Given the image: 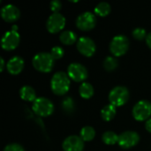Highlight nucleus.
<instances>
[{
  "label": "nucleus",
  "mask_w": 151,
  "mask_h": 151,
  "mask_svg": "<svg viewBox=\"0 0 151 151\" xmlns=\"http://www.w3.org/2000/svg\"><path fill=\"white\" fill-rule=\"evenodd\" d=\"M1 17L6 22H14L19 19L20 11L13 4H7L1 9Z\"/></svg>",
  "instance_id": "obj_14"
},
{
  "label": "nucleus",
  "mask_w": 151,
  "mask_h": 151,
  "mask_svg": "<svg viewBox=\"0 0 151 151\" xmlns=\"http://www.w3.org/2000/svg\"><path fill=\"white\" fill-rule=\"evenodd\" d=\"M65 18L61 13H52L46 21V28L50 34H57L65 27Z\"/></svg>",
  "instance_id": "obj_8"
},
{
  "label": "nucleus",
  "mask_w": 151,
  "mask_h": 151,
  "mask_svg": "<svg viewBox=\"0 0 151 151\" xmlns=\"http://www.w3.org/2000/svg\"><path fill=\"white\" fill-rule=\"evenodd\" d=\"M33 111L40 117H49L54 111L53 103L46 97H38L33 103Z\"/></svg>",
  "instance_id": "obj_5"
},
{
  "label": "nucleus",
  "mask_w": 151,
  "mask_h": 151,
  "mask_svg": "<svg viewBox=\"0 0 151 151\" xmlns=\"http://www.w3.org/2000/svg\"><path fill=\"white\" fill-rule=\"evenodd\" d=\"M77 49L81 55L87 58H90L96 53V45L91 38L88 36H82L78 39Z\"/></svg>",
  "instance_id": "obj_11"
},
{
  "label": "nucleus",
  "mask_w": 151,
  "mask_h": 151,
  "mask_svg": "<svg viewBox=\"0 0 151 151\" xmlns=\"http://www.w3.org/2000/svg\"><path fill=\"white\" fill-rule=\"evenodd\" d=\"M145 127H146V130H147L149 133H150L151 134V119H148V120L146 121V123H145Z\"/></svg>",
  "instance_id": "obj_29"
},
{
  "label": "nucleus",
  "mask_w": 151,
  "mask_h": 151,
  "mask_svg": "<svg viewBox=\"0 0 151 151\" xmlns=\"http://www.w3.org/2000/svg\"><path fill=\"white\" fill-rule=\"evenodd\" d=\"M96 136V130L89 126H86L81 128L80 132V137L82 139V141L85 142H91Z\"/></svg>",
  "instance_id": "obj_20"
},
{
  "label": "nucleus",
  "mask_w": 151,
  "mask_h": 151,
  "mask_svg": "<svg viewBox=\"0 0 151 151\" xmlns=\"http://www.w3.org/2000/svg\"><path fill=\"white\" fill-rule=\"evenodd\" d=\"M140 142V135L138 133L134 131H126L119 135V142L120 148L124 150L131 149L136 146Z\"/></svg>",
  "instance_id": "obj_12"
},
{
  "label": "nucleus",
  "mask_w": 151,
  "mask_h": 151,
  "mask_svg": "<svg viewBox=\"0 0 151 151\" xmlns=\"http://www.w3.org/2000/svg\"><path fill=\"white\" fill-rule=\"evenodd\" d=\"M0 59H1V64H0L1 65V68H0V70H1V72H3L4 70V67H6V64H5L4 59L3 58H1Z\"/></svg>",
  "instance_id": "obj_31"
},
{
  "label": "nucleus",
  "mask_w": 151,
  "mask_h": 151,
  "mask_svg": "<svg viewBox=\"0 0 151 151\" xmlns=\"http://www.w3.org/2000/svg\"><path fill=\"white\" fill-rule=\"evenodd\" d=\"M132 113L135 120L147 121L151 116V103L147 100L139 101L134 106Z\"/></svg>",
  "instance_id": "obj_6"
},
{
  "label": "nucleus",
  "mask_w": 151,
  "mask_h": 151,
  "mask_svg": "<svg viewBox=\"0 0 151 151\" xmlns=\"http://www.w3.org/2000/svg\"><path fill=\"white\" fill-rule=\"evenodd\" d=\"M104 68L107 71V72H112L114 71L118 65H119V62L117 60V58L113 56H109L107 57L104 60Z\"/></svg>",
  "instance_id": "obj_24"
},
{
  "label": "nucleus",
  "mask_w": 151,
  "mask_h": 151,
  "mask_svg": "<svg viewBox=\"0 0 151 151\" xmlns=\"http://www.w3.org/2000/svg\"><path fill=\"white\" fill-rule=\"evenodd\" d=\"M117 107H115L112 104H107L101 110V117L104 121H111L115 118L116 112H117Z\"/></svg>",
  "instance_id": "obj_18"
},
{
  "label": "nucleus",
  "mask_w": 151,
  "mask_h": 151,
  "mask_svg": "<svg viewBox=\"0 0 151 151\" xmlns=\"http://www.w3.org/2000/svg\"><path fill=\"white\" fill-rule=\"evenodd\" d=\"M61 108L66 114H73L75 111V103L72 97H66L62 101Z\"/></svg>",
  "instance_id": "obj_23"
},
{
  "label": "nucleus",
  "mask_w": 151,
  "mask_h": 151,
  "mask_svg": "<svg viewBox=\"0 0 151 151\" xmlns=\"http://www.w3.org/2000/svg\"><path fill=\"white\" fill-rule=\"evenodd\" d=\"M59 40L65 45H72L78 42L76 33L71 30H65L62 32L59 35Z\"/></svg>",
  "instance_id": "obj_17"
},
{
  "label": "nucleus",
  "mask_w": 151,
  "mask_h": 151,
  "mask_svg": "<svg viewBox=\"0 0 151 151\" xmlns=\"http://www.w3.org/2000/svg\"><path fill=\"white\" fill-rule=\"evenodd\" d=\"M25 62L21 57L14 56L9 59L6 64V69L8 73L12 75H18L24 69Z\"/></svg>",
  "instance_id": "obj_15"
},
{
  "label": "nucleus",
  "mask_w": 151,
  "mask_h": 151,
  "mask_svg": "<svg viewBox=\"0 0 151 151\" xmlns=\"http://www.w3.org/2000/svg\"><path fill=\"white\" fill-rule=\"evenodd\" d=\"M50 8L53 12V13H58L62 9V4L58 0H53L50 4Z\"/></svg>",
  "instance_id": "obj_27"
},
{
  "label": "nucleus",
  "mask_w": 151,
  "mask_h": 151,
  "mask_svg": "<svg viewBox=\"0 0 151 151\" xmlns=\"http://www.w3.org/2000/svg\"><path fill=\"white\" fill-rule=\"evenodd\" d=\"M146 43H147V45L149 46V48L151 49V32L150 33H149L148 34V35H147V37H146Z\"/></svg>",
  "instance_id": "obj_30"
},
{
  "label": "nucleus",
  "mask_w": 151,
  "mask_h": 151,
  "mask_svg": "<svg viewBox=\"0 0 151 151\" xmlns=\"http://www.w3.org/2000/svg\"><path fill=\"white\" fill-rule=\"evenodd\" d=\"M69 78L75 82H85L88 76L87 68L80 63H72L67 67Z\"/></svg>",
  "instance_id": "obj_7"
},
{
  "label": "nucleus",
  "mask_w": 151,
  "mask_h": 151,
  "mask_svg": "<svg viewBox=\"0 0 151 151\" xmlns=\"http://www.w3.org/2000/svg\"><path fill=\"white\" fill-rule=\"evenodd\" d=\"M50 53L51 54V56L53 57V58L55 60H58V59L63 58V56L65 54V51H64L62 47H60V46H54L51 49Z\"/></svg>",
  "instance_id": "obj_26"
},
{
  "label": "nucleus",
  "mask_w": 151,
  "mask_h": 151,
  "mask_svg": "<svg viewBox=\"0 0 151 151\" xmlns=\"http://www.w3.org/2000/svg\"><path fill=\"white\" fill-rule=\"evenodd\" d=\"M129 99V91L124 86H117L113 88L109 94L110 104L115 107L123 106Z\"/></svg>",
  "instance_id": "obj_4"
},
{
  "label": "nucleus",
  "mask_w": 151,
  "mask_h": 151,
  "mask_svg": "<svg viewBox=\"0 0 151 151\" xmlns=\"http://www.w3.org/2000/svg\"><path fill=\"white\" fill-rule=\"evenodd\" d=\"M96 25V15L90 12H82L76 19V27L81 31H90Z\"/></svg>",
  "instance_id": "obj_9"
},
{
  "label": "nucleus",
  "mask_w": 151,
  "mask_h": 151,
  "mask_svg": "<svg viewBox=\"0 0 151 151\" xmlns=\"http://www.w3.org/2000/svg\"><path fill=\"white\" fill-rule=\"evenodd\" d=\"M70 78L67 73L65 72H57L51 78L50 88L52 92L57 96L65 95L70 88Z\"/></svg>",
  "instance_id": "obj_1"
},
{
  "label": "nucleus",
  "mask_w": 151,
  "mask_h": 151,
  "mask_svg": "<svg viewBox=\"0 0 151 151\" xmlns=\"http://www.w3.org/2000/svg\"><path fill=\"white\" fill-rule=\"evenodd\" d=\"M55 59L49 52H39L34 56L32 64L34 68L43 73H47L52 71L54 67Z\"/></svg>",
  "instance_id": "obj_2"
},
{
  "label": "nucleus",
  "mask_w": 151,
  "mask_h": 151,
  "mask_svg": "<svg viewBox=\"0 0 151 151\" xmlns=\"http://www.w3.org/2000/svg\"><path fill=\"white\" fill-rule=\"evenodd\" d=\"M95 13L99 16V17H106L108 16L111 12V7L110 4L106 2H102L99 3L96 7H95Z\"/></svg>",
  "instance_id": "obj_21"
},
{
  "label": "nucleus",
  "mask_w": 151,
  "mask_h": 151,
  "mask_svg": "<svg viewBox=\"0 0 151 151\" xmlns=\"http://www.w3.org/2000/svg\"><path fill=\"white\" fill-rule=\"evenodd\" d=\"M119 135L112 131H107L102 135V141L106 145H114L119 142Z\"/></svg>",
  "instance_id": "obj_22"
},
{
  "label": "nucleus",
  "mask_w": 151,
  "mask_h": 151,
  "mask_svg": "<svg viewBox=\"0 0 151 151\" xmlns=\"http://www.w3.org/2000/svg\"><path fill=\"white\" fill-rule=\"evenodd\" d=\"M12 30H13V31H16V32H18V27H17L16 25L12 26Z\"/></svg>",
  "instance_id": "obj_32"
},
{
  "label": "nucleus",
  "mask_w": 151,
  "mask_h": 151,
  "mask_svg": "<svg viewBox=\"0 0 151 151\" xmlns=\"http://www.w3.org/2000/svg\"><path fill=\"white\" fill-rule=\"evenodd\" d=\"M129 49V40L124 35H118L110 42V51L114 57L124 56Z\"/></svg>",
  "instance_id": "obj_3"
},
{
  "label": "nucleus",
  "mask_w": 151,
  "mask_h": 151,
  "mask_svg": "<svg viewBox=\"0 0 151 151\" xmlns=\"http://www.w3.org/2000/svg\"><path fill=\"white\" fill-rule=\"evenodd\" d=\"M4 151H25L24 148L18 143H10L6 145L4 149Z\"/></svg>",
  "instance_id": "obj_28"
},
{
  "label": "nucleus",
  "mask_w": 151,
  "mask_h": 151,
  "mask_svg": "<svg viewBox=\"0 0 151 151\" xmlns=\"http://www.w3.org/2000/svg\"><path fill=\"white\" fill-rule=\"evenodd\" d=\"M79 93L83 99H89L94 95V88L90 83L83 82L79 88Z\"/></svg>",
  "instance_id": "obj_19"
},
{
  "label": "nucleus",
  "mask_w": 151,
  "mask_h": 151,
  "mask_svg": "<svg viewBox=\"0 0 151 151\" xmlns=\"http://www.w3.org/2000/svg\"><path fill=\"white\" fill-rule=\"evenodd\" d=\"M19 42H20V35L19 32L11 30V31H7L3 35L1 40V46L3 50L11 51L15 50L19 46Z\"/></svg>",
  "instance_id": "obj_10"
},
{
  "label": "nucleus",
  "mask_w": 151,
  "mask_h": 151,
  "mask_svg": "<svg viewBox=\"0 0 151 151\" xmlns=\"http://www.w3.org/2000/svg\"><path fill=\"white\" fill-rule=\"evenodd\" d=\"M19 96L22 100L27 102H32V103H34L37 98L35 90L28 85L23 86L19 89Z\"/></svg>",
  "instance_id": "obj_16"
},
{
  "label": "nucleus",
  "mask_w": 151,
  "mask_h": 151,
  "mask_svg": "<svg viewBox=\"0 0 151 151\" xmlns=\"http://www.w3.org/2000/svg\"><path fill=\"white\" fill-rule=\"evenodd\" d=\"M132 35H133L134 38H135L138 41H142L143 39H146V37L148 35L146 30L144 28H142V27H136L135 29H134Z\"/></svg>",
  "instance_id": "obj_25"
},
{
  "label": "nucleus",
  "mask_w": 151,
  "mask_h": 151,
  "mask_svg": "<svg viewBox=\"0 0 151 151\" xmlns=\"http://www.w3.org/2000/svg\"><path fill=\"white\" fill-rule=\"evenodd\" d=\"M62 148L64 151H82L84 150V142L78 135H70L64 140Z\"/></svg>",
  "instance_id": "obj_13"
}]
</instances>
